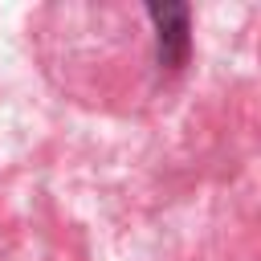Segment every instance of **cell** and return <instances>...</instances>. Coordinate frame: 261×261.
<instances>
[{"instance_id":"obj_1","label":"cell","mask_w":261,"mask_h":261,"mask_svg":"<svg viewBox=\"0 0 261 261\" xmlns=\"http://www.w3.org/2000/svg\"><path fill=\"white\" fill-rule=\"evenodd\" d=\"M188 16L184 4H57L37 16V53L73 102L139 110L184 73Z\"/></svg>"}]
</instances>
